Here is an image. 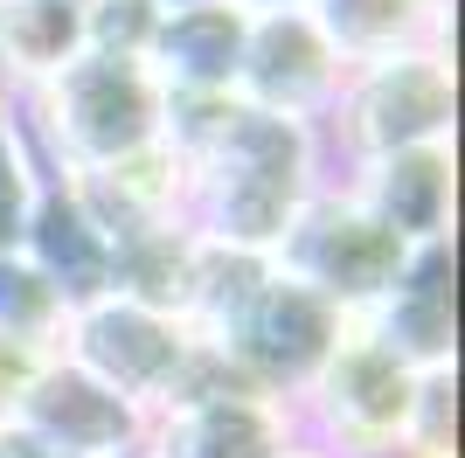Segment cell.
Instances as JSON below:
<instances>
[{
	"label": "cell",
	"instance_id": "1",
	"mask_svg": "<svg viewBox=\"0 0 465 458\" xmlns=\"http://www.w3.org/2000/svg\"><path fill=\"white\" fill-rule=\"evenodd\" d=\"M167 146L188 188V229L202 244L272 257L292 215L327 188V146L243 97H167Z\"/></svg>",
	"mask_w": 465,
	"mask_h": 458
},
{
	"label": "cell",
	"instance_id": "2",
	"mask_svg": "<svg viewBox=\"0 0 465 458\" xmlns=\"http://www.w3.org/2000/svg\"><path fill=\"white\" fill-rule=\"evenodd\" d=\"M15 112H21V133H28L35 160L49 167V181L56 174L118 167V160H133V153L167 139V91L133 56H91L84 49L42 91L15 97Z\"/></svg>",
	"mask_w": 465,
	"mask_h": 458
},
{
	"label": "cell",
	"instance_id": "3",
	"mask_svg": "<svg viewBox=\"0 0 465 458\" xmlns=\"http://www.w3.org/2000/svg\"><path fill=\"white\" fill-rule=\"evenodd\" d=\"M56 354L77 362L84 375H97L112 396H125L139 417H153V410H167V403H188V396H202V389H230L236 382L174 313L139 305V299H125V292H97V299L70 305Z\"/></svg>",
	"mask_w": 465,
	"mask_h": 458
},
{
	"label": "cell",
	"instance_id": "4",
	"mask_svg": "<svg viewBox=\"0 0 465 458\" xmlns=\"http://www.w3.org/2000/svg\"><path fill=\"white\" fill-rule=\"evenodd\" d=\"M417 375L424 368H410L369 320H348L327 362L312 368V382L292 396V423L306 444L333 458H396L410 403H417Z\"/></svg>",
	"mask_w": 465,
	"mask_h": 458
},
{
	"label": "cell",
	"instance_id": "5",
	"mask_svg": "<svg viewBox=\"0 0 465 458\" xmlns=\"http://www.w3.org/2000/svg\"><path fill=\"white\" fill-rule=\"evenodd\" d=\"M459 125V76L451 49H403L382 63H354L333 97L320 146H333L348 167H369L403 146H438Z\"/></svg>",
	"mask_w": 465,
	"mask_h": 458
},
{
	"label": "cell",
	"instance_id": "6",
	"mask_svg": "<svg viewBox=\"0 0 465 458\" xmlns=\"http://www.w3.org/2000/svg\"><path fill=\"white\" fill-rule=\"evenodd\" d=\"M410 257H417V250H410L382 215L361 209L341 181H327V188L312 194L306 209L292 215V229L278 236V250H272V264L285 271V278H299L306 292H320L341 320L375 313V305L396 292V278L410 271Z\"/></svg>",
	"mask_w": 465,
	"mask_h": 458
},
{
	"label": "cell",
	"instance_id": "7",
	"mask_svg": "<svg viewBox=\"0 0 465 458\" xmlns=\"http://www.w3.org/2000/svg\"><path fill=\"white\" fill-rule=\"evenodd\" d=\"M341 326L348 320H341L320 292H306L299 278H285V271L272 264L251 285V299L230 313V326L209 341V354L230 368L243 389L292 403L312 382V368L327 362V347L341 341Z\"/></svg>",
	"mask_w": 465,
	"mask_h": 458
},
{
	"label": "cell",
	"instance_id": "8",
	"mask_svg": "<svg viewBox=\"0 0 465 458\" xmlns=\"http://www.w3.org/2000/svg\"><path fill=\"white\" fill-rule=\"evenodd\" d=\"M341 84H348V56L320 35L312 15H251L243 63H236V97L243 105L320 133Z\"/></svg>",
	"mask_w": 465,
	"mask_h": 458
},
{
	"label": "cell",
	"instance_id": "9",
	"mask_svg": "<svg viewBox=\"0 0 465 458\" xmlns=\"http://www.w3.org/2000/svg\"><path fill=\"white\" fill-rule=\"evenodd\" d=\"M7 423H21L42 452H56V458H112V452L146 438V417H139L133 403L112 396L97 375H84V368L63 362V354H49V362L35 368V382L21 389Z\"/></svg>",
	"mask_w": 465,
	"mask_h": 458
},
{
	"label": "cell",
	"instance_id": "10",
	"mask_svg": "<svg viewBox=\"0 0 465 458\" xmlns=\"http://www.w3.org/2000/svg\"><path fill=\"white\" fill-rule=\"evenodd\" d=\"M146 444L153 458H285L299 444V423H292V403L230 382V389H202L188 403L153 410Z\"/></svg>",
	"mask_w": 465,
	"mask_h": 458
},
{
	"label": "cell",
	"instance_id": "11",
	"mask_svg": "<svg viewBox=\"0 0 465 458\" xmlns=\"http://www.w3.org/2000/svg\"><path fill=\"white\" fill-rule=\"evenodd\" d=\"M341 188H348L369 215H382L410 250L451 244V215H459V146L438 139V146L382 153L369 167H348Z\"/></svg>",
	"mask_w": 465,
	"mask_h": 458
},
{
	"label": "cell",
	"instance_id": "12",
	"mask_svg": "<svg viewBox=\"0 0 465 458\" xmlns=\"http://www.w3.org/2000/svg\"><path fill=\"white\" fill-rule=\"evenodd\" d=\"M63 194L77 202V215L104 236V250L133 244L146 229H167V223H188V188H181V160L174 146L160 139V146L133 153V160H118V167H91V174H56Z\"/></svg>",
	"mask_w": 465,
	"mask_h": 458
},
{
	"label": "cell",
	"instance_id": "13",
	"mask_svg": "<svg viewBox=\"0 0 465 458\" xmlns=\"http://www.w3.org/2000/svg\"><path fill=\"white\" fill-rule=\"evenodd\" d=\"M243 35L251 15L215 0V7H188V15H160L153 42H146V70L167 97H236V63H243Z\"/></svg>",
	"mask_w": 465,
	"mask_h": 458
},
{
	"label": "cell",
	"instance_id": "14",
	"mask_svg": "<svg viewBox=\"0 0 465 458\" xmlns=\"http://www.w3.org/2000/svg\"><path fill=\"white\" fill-rule=\"evenodd\" d=\"M361 320L382 334L410 368H451L459 362V299H451V244H430L410 257V271L396 278L375 313Z\"/></svg>",
	"mask_w": 465,
	"mask_h": 458
},
{
	"label": "cell",
	"instance_id": "15",
	"mask_svg": "<svg viewBox=\"0 0 465 458\" xmlns=\"http://www.w3.org/2000/svg\"><path fill=\"white\" fill-rule=\"evenodd\" d=\"M306 15L348 56V70L403 49H451V0H312Z\"/></svg>",
	"mask_w": 465,
	"mask_h": 458
},
{
	"label": "cell",
	"instance_id": "16",
	"mask_svg": "<svg viewBox=\"0 0 465 458\" xmlns=\"http://www.w3.org/2000/svg\"><path fill=\"white\" fill-rule=\"evenodd\" d=\"M84 56V0H0V91L28 97Z\"/></svg>",
	"mask_w": 465,
	"mask_h": 458
},
{
	"label": "cell",
	"instance_id": "17",
	"mask_svg": "<svg viewBox=\"0 0 465 458\" xmlns=\"http://www.w3.org/2000/svg\"><path fill=\"white\" fill-rule=\"evenodd\" d=\"M21 250H28L49 278H56L70 305L97 299V292H112V250H104V236L77 215V202L63 194V181H49V188H42L35 223H28V244H21Z\"/></svg>",
	"mask_w": 465,
	"mask_h": 458
},
{
	"label": "cell",
	"instance_id": "18",
	"mask_svg": "<svg viewBox=\"0 0 465 458\" xmlns=\"http://www.w3.org/2000/svg\"><path fill=\"white\" fill-rule=\"evenodd\" d=\"M63 320H70V299L49 271L15 250V257H0V334L21 347H35V354H56L63 347Z\"/></svg>",
	"mask_w": 465,
	"mask_h": 458
},
{
	"label": "cell",
	"instance_id": "19",
	"mask_svg": "<svg viewBox=\"0 0 465 458\" xmlns=\"http://www.w3.org/2000/svg\"><path fill=\"white\" fill-rule=\"evenodd\" d=\"M42 188H49V167L35 160V146L21 133L15 97H0V257H15V250L28 244Z\"/></svg>",
	"mask_w": 465,
	"mask_h": 458
},
{
	"label": "cell",
	"instance_id": "20",
	"mask_svg": "<svg viewBox=\"0 0 465 458\" xmlns=\"http://www.w3.org/2000/svg\"><path fill=\"white\" fill-rule=\"evenodd\" d=\"M396 458H459V362L417 375V403H410Z\"/></svg>",
	"mask_w": 465,
	"mask_h": 458
},
{
	"label": "cell",
	"instance_id": "21",
	"mask_svg": "<svg viewBox=\"0 0 465 458\" xmlns=\"http://www.w3.org/2000/svg\"><path fill=\"white\" fill-rule=\"evenodd\" d=\"M153 28H160L153 0H84V49H91V56H133V63H146Z\"/></svg>",
	"mask_w": 465,
	"mask_h": 458
},
{
	"label": "cell",
	"instance_id": "22",
	"mask_svg": "<svg viewBox=\"0 0 465 458\" xmlns=\"http://www.w3.org/2000/svg\"><path fill=\"white\" fill-rule=\"evenodd\" d=\"M42 362H49V354H35V347H21V341H7V334H0V417L21 403V389L35 382Z\"/></svg>",
	"mask_w": 465,
	"mask_h": 458
},
{
	"label": "cell",
	"instance_id": "23",
	"mask_svg": "<svg viewBox=\"0 0 465 458\" xmlns=\"http://www.w3.org/2000/svg\"><path fill=\"white\" fill-rule=\"evenodd\" d=\"M0 458H56V452H42L21 423H0Z\"/></svg>",
	"mask_w": 465,
	"mask_h": 458
},
{
	"label": "cell",
	"instance_id": "24",
	"mask_svg": "<svg viewBox=\"0 0 465 458\" xmlns=\"http://www.w3.org/2000/svg\"><path fill=\"white\" fill-rule=\"evenodd\" d=\"M230 7H243V15H306L312 0H230Z\"/></svg>",
	"mask_w": 465,
	"mask_h": 458
},
{
	"label": "cell",
	"instance_id": "25",
	"mask_svg": "<svg viewBox=\"0 0 465 458\" xmlns=\"http://www.w3.org/2000/svg\"><path fill=\"white\" fill-rule=\"evenodd\" d=\"M160 15H188V7H215V0H153Z\"/></svg>",
	"mask_w": 465,
	"mask_h": 458
},
{
	"label": "cell",
	"instance_id": "26",
	"mask_svg": "<svg viewBox=\"0 0 465 458\" xmlns=\"http://www.w3.org/2000/svg\"><path fill=\"white\" fill-rule=\"evenodd\" d=\"M285 458H333V452H320V444H306V438H299V444H292Z\"/></svg>",
	"mask_w": 465,
	"mask_h": 458
},
{
	"label": "cell",
	"instance_id": "27",
	"mask_svg": "<svg viewBox=\"0 0 465 458\" xmlns=\"http://www.w3.org/2000/svg\"><path fill=\"white\" fill-rule=\"evenodd\" d=\"M112 458H153V444L139 438V444H125V452H112Z\"/></svg>",
	"mask_w": 465,
	"mask_h": 458
},
{
	"label": "cell",
	"instance_id": "28",
	"mask_svg": "<svg viewBox=\"0 0 465 458\" xmlns=\"http://www.w3.org/2000/svg\"><path fill=\"white\" fill-rule=\"evenodd\" d=\"M0 423H7V417H0Z\"/></svg>",
	"mask_w": 465,
	"mask_h": 458
}]
</instances>
